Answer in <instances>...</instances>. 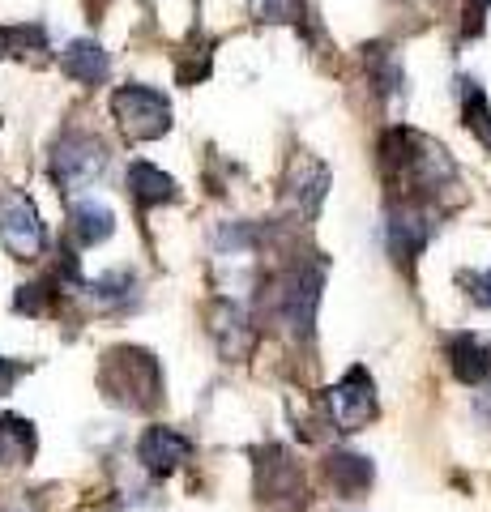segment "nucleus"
I'll return each instance as SVG.
<instances>
[{
  "label": "nucleus",
  "instance_id": "a211bd4d",
  "mask_svg": "<svg viewBox=\"0 0 491 512\" xmlns=\"http://www.w3.org/2000/svg\"><path fill=\"white\" fill-rule=\"evenodd\" d=\"M368 73H372V82H376L380 94H402V86H406L402 64H398V56H393L389 47H368Z\"/></svg>",
  "mask_w": 491,
  "mask_h": 512
},
{
  "label": "nucleus",
  "instance_id": "4468645a",
  "mask_svg": "<svg viewBox=\"0 0 491 512\" xmlns=\"http://www.w3.org/2000/svg\"><path fill=\"white\" fill-rule=\"evenodd\" d=\"M325 474H329V483H334L346 495V500H355V495H363V491L372 487L376 466L363 453H329Z\"/></svg>",
  "mask_w": 491,
  "mask_h": 512
},
{
  "label": "nucleus",
  "instance_id": "2eb2a0df",
  "mask_svg": "<svg viewBox=\"0 0 491 512\" xmlns=\"http://www.w3.org/2000/svg\"><path fill=\"white\" fill-rule=\"evenodd\" d=\"M116 231V214L107 210L103 201H82V205H73V235H77V244H107Z\"/></svg>",
  "mask_w": 491,
  "mask_h": 512
},
{
  "label": "nucleus",
  "instance_id": "f257e3e1",
  "mask_svg": "<svg viewBox=\"0 0 491 512\" xmlns=\"http://www.w3.org/2000/svg\"><path fill=\"white\" fill-rule=\"evenodd\" d=\"M380 167L393 184H398L410 201L436 197L440 188H449L457 180V167L445 146H436L432 137L410 133V128H393L380 141Z\"/></svg>",
  "mask_w": 491,
  "mask_h": 512
},
{
  "label": "nucleus",
  "instance_id": "423d86ee",
  "mask_svg": "<svg viewBox=\"0 0 491 512\" xmlns=\"http://www.w3.org/2000/svg\"><path fill=\"white\" fill-rule=\"evenodd\" d=\"M329 419H334L338 431H359L376 419V384L363 367H351L329 389Z\"/></svg>",
  "mask_w": 491,
  "mask_h": 512
},
{
  "label": "nucleus",
  "instance_id": "412c9836",
  "mask_svg": "<svg viewBox=\"0 0 491 512\" xmlns=\"http://www.w3.org/2000/svg\"><path fill=\"white\" fill-rule=\"evenodd\" d=\"M462 286H466L470 303L491 308V269H470V274H462Z\"/></svg>",
  "mask_w": 491,
  "mask_h": 512
},
{
  "label": "nucleus",
  "instance_id": "5701e85b",
  "mask_svg": "<svg viewBox=\"0 0 491 512\" xmlns=\"http://www.w3.org/2000/svg\"><path fill=\"white\" fill-rule=\"evenodd\" d=\"M18 376H22V363H9V359H0V397H5L13 384H18Z\"/></svg>",
  "mask_w": 491,
  "mask_h": 512
},
{
  "label": "nucleus",
  "instance_id": "b1692460",
  "mask_svg": "<svg viewBox=\"0 0 491 512\" xmlns=\"http://www.w3.org/2000/svg\"><path fill=\"white\" fill-rule=\"evenodd\" d=\"M5 43H9V30H0V52H5Z\"/></svg>",
  "mask_w": 491,
  "mask_h": 512
},
{
  "label": "nucleus",
  "instance_id": "39448f33",
  "mask_svg": "<svg viewBox=\"0 0 491 512\" xmlns=\"http://www.w3.org/2000/svg\"><path fill=\"white\" fill-rule=\"evenodd\" d=\"M103 167H107L103 141H94V137H86V133H69V137L56 141L52 175H56V184L65 188V192H77V188L94 184V180L103 175Z\"/></svg>",
  "mask_w": 491,
  "mask_h": 512
},
{
  "label": "nucleus",
  "instance_id": "4be33fe9",
  "mask_svg": "<svg viewBox=\"0 0 491 512\" xmlns=\"http://www.w3.org/2000/svg\"><path fill=\"white\" fill-rule=\"evenodd\" d=\"M487 9H491V0H466V35H479Z\"/></svg>",
  "mask_w": 491,
  "mask_h": 512
},
{
  "label": "nucleus",
  "instance_id": "dca6fc26",
  "mask_svg": "<svg viewBox=\"0 0 491 512\" xmlns=\"http://www.w3.org/2000/svg\"><path fill=\"white\" fill-rule=\"evenodd\" d=\"M129 192H133V201L137 205H163V201H176V180L171 175H163L158 167L150 163H133L129 167Z\"/></svg>",
  "mask_w": 491,
  "mask_h": 512
},
{
  "label": "nucleus",
  "instance_id": "6e6552de",
  "mask_svg": "<svg viewBox=\"0 0 491 512\" xmlns=\"http://www.w3.org/2000/svg\"><path fill=\"white\" fill-rule=\"evenodd\" d=\"M0 244H5L9 256H22V261L43 252V222L35 214V205L18 197V192L0 201Z\"/></svg>",
  "mask_w": 491,
  "mask_h": 512
},
{
  "label": "nucleus",
  "instance_id": "ddd939ff",
  "mask_svg": "<svg viewBox=\"0 0 491 512\" xmlns=\"http://www.w3.org/2000/svg\"><path fill=\"white\" fill-rule=\"evenodd\" d=\"M214 338H218V350L231 359H244L248 350H252V325H248V316L244 308H235V303H218L214 308Z\"/></svg>",
  "mask_w": 491,
  "mask_h": 512
},
{
  "label": "nucleus",
  "instance_id": "9b49d317",
  "mask_svg": "<svg viewBox=\"0 0 491 512\" xmlns=\"http://www.w3.org/2000/svg\"><path fill=\"white\" fill-rule=\"evenodd\" d=\"M449 367L462 384H483L491 380V342L474 338V333H462V338L449 342Z\"/></svg>",
  "mask_w": 491,
  "mask_h": 512
},
{
  "label": "nucleus",
  "instance_id": "0eeeda50",
  "mask_svg": "<svg viewBox=\"0 0 491 512\" xmlns=\"http://www.w3.org/2000/svg\"><path fill=\"white\" fill-rule=\"evenodd\" d=\"M385 235H389V252L398 261H415V256L427 248V239L436 235V214L427 210L423 201H402L389 210V222H385Z\"/></svg>",
  "mask_w": 491,
  "mask_h": 512
},
{
  "label": "nucleus",
  "instance_id": "f3484780",
  "mask_svg": "<svg viewBox=\"0 0 491 512\" xmlns=\"http://www.w3.org/2000/svg\"><path fill=\"white\" fill-rule=\"evenodd\" d=\"M35 457V427L18 414H0V466H22Z\"/></svg>",
  "mask_w": 491,
  "mask_h": 512
},
{
  "label": "nucleus",
  "instance_id": "aec40b11",
  "mask_svg": "<svg viewBox=\"0 0 491 512\" xmlns=\"http://www.w3.org/2000/svg\"><path fill=\"white\" fill-rule=\"evenodd\" d=\"M248 9L257 22H274V26L304 18V0H248Z\"/></svg>",
  "mask_w": 491,
  "mask_h": 512
},
{
  "label": "nucleus",
  "instance_id": "20e7f679",
  "mask_svg": "<svg viewBox=\"0 0 491 512\" xmlns=\"http://www.w3.org/2000/svg\"><path fill=\"white\" fill-rule=\"evenodd\" d=\"M321 286H325V269L321 265H295L282 278L278 291V316L295 338H308L316 325V308H321Z\"/></svg>",
  "mask_w": 491,
  "mask_h": 512
},
{
  "label": "nucleus",
  "instance_id": "6ab92c4d",
  "mask_svg": "<svg viewBox=\"0 0 491 512\" xmlns=\"http://www.w3.org/2000/svg\"><path fill=\"white\" fill-rule=\"evenodd\" d=\"M462 111H466V128L491 150V107H487L483 90L474 82H462Z\"/></svg>",
  "mask_w": 491,
  "mask_h": 512
},
{
  "label": "nucleus",
  "instance_id": "1a4fd4ad",
  "mask_svg": "<svg viewBox=\"0 0 491 512\" xmlns=\"http://www.w3.org/2000/svg\"><path fill=\"white\" fill-rule=\"evenodd\" d=\"M188 457H193V440L180 436L176 427H150L146 436L137 440V461H141V470L154 474V478L180 470Z\"/></svg>",
  "mask_w": 491,
  "mask_h": 512
},
{
  "label": "nucleus",
  "instance_id": "9d476101",
  "mask_svg": "<svg viewBox=\"0 0 491 512\" xmlns=\"http://www.w3.org/2000/svg\"><path fill=\"white\" fill-rule=\"evenodd\" d=\"M60 69L82 86H103L107 73H112V60H107V52L94 39H73L60 47Z\"/></svg>",
  "mask_w": 491,
  "mask_h": 512
},
{
  "label": "nucleus",
  "instance_id": "f8f14e48",
  "mask_svg": "<svg viewBox=\"0 0 491 512\" xmlns=\"http://www.w3.org/2000/svg\"><path fill=\"white\" fill-rule=\"evenodd\" d=\"M287 192H291V201L304 214H316L321 210V201H325V192H329V167L316 163V158H295Z\"/></svg>",
  "mask_w": 491,
  "mask_h": 512
},
{
  "label": "nucleus",
  "instance_id": "f03ea898",
  "mask_svg": "<svg viewBox=\"0 0 491 512\" xmlns=\"http://www.w3.org/2000/svg\"><path fill=\"white\" fill-rule=\"evenodd\" d=\"M103 393L112 397L116 406L129 410H150L158 397H163V376H158V363L146 350H112L99 372Z\"/></svg>",
  "mask_w": 491,
  "mask_h": 512
},
{
  "label": "nucleus",
  "instance_id": "7ed1b4c3",
  "mask_svg": "<svg viewBox=\"0 0 491 512\" xmlns=\"http://www.w3.org/2000/svg\"><path fill=\"white\" fill-rule=\"evenodd\" d=\"M112 111L129 141H154L171 128V107L150 86H120L112 94Z\"/></svg>",
  "mask_w": 491,
  "mask_h": 512
}]
</instances>
